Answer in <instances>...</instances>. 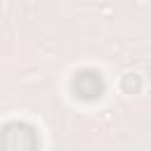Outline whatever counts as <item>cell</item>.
<instances>
[{
  "instance_id": "6da1fadb",
  "label": "cell",
  "mask_w": 151,
  "mask_h": 151,
  "mask_svg": "<svg viewBox=\"0 0 151 151\" xmlns=\"http://www.w3.org/2000/svg\"><path fill=\"white\" fill-rule=\"evenodd\" d=\"M38 130L26 120H9L2 127V151H38Z\"/></svg>"
},
{
  "instance_id": "7a4b0ae2",
  "label": "cell",
  "mask_w": 151,
  "mask_h": 151,
  "mask_svg": "<svg viewBox=\"0 0 151 151\" xmlns=\"http://www.w3.org/2000/svg\"><path fill=\"white\" fill-rule=\"evenodd\" d=\"M106 90V80L97 68H80L71 78V92L80 101H97Z\"/></svg>"
}]
</instances>
